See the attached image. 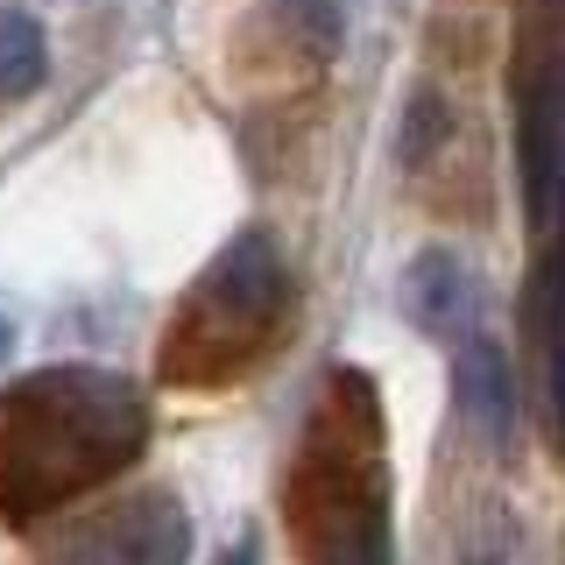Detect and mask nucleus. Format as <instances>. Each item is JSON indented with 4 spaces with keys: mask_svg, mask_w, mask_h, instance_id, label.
Instances as JSON below:
<instances>
[{
    "mask_svg": "<svg viewBox=\"0 0 565 565\" xmlns=\"http://www.w3.org/2000/svg\"><path fill=\"white\" fill-rule=\"evenodd\" d=\"M290 305H297V290H290L282 247L262 226H247L177 297L156 375L170 388H234L276 353L282 326H290Z\"/></svg>",
    "mask_w": 565,
    "mask_h": 565,
    "instance_id": "nucleus-3",
    "label": "nucleus"
},
{
    "mask_svg": "<svg viewBox=\"0 0 565 565\" xmlns=\"http://www.w3.org/2000/svg\"><path fill=\"white\" fill-rule=\"evenodd\" d=\"M452 403L488 446H509V438H516V375H509V353L494 347L481 326L452 347Z\"/></svg>",
    "mask_w": 565,
    "mask_h": 565,
    "instance_id": "nucleus-7",
    "label": "nucleus"
},
{
    "mask_svg": "<svg viewBox=\"0 0 565 565\" xmlns=\"http://www.w3.org/2000/svg\"><path fill=\"white\" fill-rule=\"evenodd\" d=\"M438 135H446V106H438L431 93H417L411 114H403V163H424Z\"/></svg>",
    "mask_w": 565,
    "mask_h": 565,
    "instance_id": "nucleus-10",
    "label": "nucleus"
},
{
    "mask_svg": "<svg viewBox=\"0 0 565 565\" xmlns=\"http://www.w3.org/2000/svg\"><path fill=\"white\" fill-rule=\"evenodd\" d=\"M0 353H8V326H0Z\"/></svg>",
    "mask_w": 565,
    "mask_h": 565,
    "instance_id": "nucleus-12",
    "label": "nucleus"
},
{
    "mask_svg": "<svg viewBox=\"0 0 565 565\" xmlns=\"http://www.w3.org/2000/svg\"><path fill=\"white\" fill-rule=\"evenodd\" d=\"M220 565H262V558H255V544H234V552H226Z\"/></svg>",
    "mask_w": 565,
    "mask_h": 565,
    "instance_id": "nucleus-11",
    "label": "nucleus"
},
{
    "mask_svg": "<svg viewBox=\"0 0 565 565\" xmlns=\"http://www.w3.org/2000/svg\"><path fill=\"white\" fill-rule=\"evenodd\" d=\"M282 14H290V29L305 35L318 57L340 50V0H282Z\"/></svg>",
    "mask_w": 565,
    "mask_h": 565,
    "instance_id": "nucleus-9",
    "label": "nucleus"
},
{
    "mask_svg": "<svg viewBox=\"0 0 565 565\" xmlns=\"http://www.w3.org/2000/svg\"><path fill=\"white\" fill-rule=\"evenodd\" d=\"M43 565H191V516L170 488L114 494L50 530Z\"/></svg>",
    "mask_w": 565,
    "mask_h": 565,
    "instance_id": "nucleus-4",
    "label": "nucleus"
},
{
    "mask_svg": "<svg viewBox=\"0 0 565 565\" xmlns=\"http://www.w3.org/2000/svg\"><path fill=\"white\" fill-rule=\"evenodd\" d=\"M149 452V396L114 367H35L0 388V523L29 530Z\"/></svg>",
    "mask_w": 565,
    "mask_h": 565,
    "instance_id": "nucleus-1",
    "label": "nucleus"
},
{
    "mask_svg": "<svg viewBox=\"0 0 565 565\" xmlns=\"http://www.w3.org/2000/svg\"><path fill=\"white\" fill-rule=\"evenodd\" d=\"M516 177L530 226L552 241L565 226V64L537 71L516 99Z\"/></svg>",
    "mask_w": 565,
    "mask_h": 565,
    "instance_id": "nucleus-5",
    "label": "nucleus"
},
{
    "mask_svg": "<svg viewBox=\"0 0 565 565\" xmlns=\"http://www.w3.org/2000/svg\"><path fill=\"white\" fill-rule=\"evenodd\" d=\"M403 311L424 340L438 347H459L473 326H481V290H473L467 262L452 247H417L411 269H403Z\"/></svg>",
    "mask_w": 565,
    "mask_h": 565,
    "instance_id": "nucleus-6",
    "label": "nucleus"
},
{
    "mask_svg": "<svg viewBox=\"0 0 565 565\" xmlns=\"http://www.w3.org/2000/svg\"><path fill=\"white\" fill-rule=\"evenodd\" d=\"M43 78H50V35H43V22L22 14V8H0V106L29 99Z\"/></svg>",
    "mask_w": 565,
    "mask_h": 565,
    "instance_id": "nucleus-8",
    "label": "nucleus"
},
{
    "mask_svg": "<svg viewBox=\"0 0 565 565\" xmlns=\"http://www.w3.org/2000/svg\"><path fill=\"white\" fill-rule=\"evenodd\" d=\"M282 523L305 565H396L388 523V424L361 367L318 382L297 452L282 467Z\"/></svg>",
    "mask_w": 565,
    "mask_h": 565,
    "instance_id": "nucleus-2",
    "label": "nucleus"
}]
</instances>
